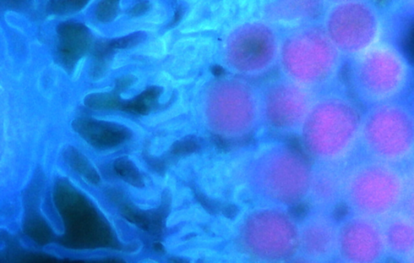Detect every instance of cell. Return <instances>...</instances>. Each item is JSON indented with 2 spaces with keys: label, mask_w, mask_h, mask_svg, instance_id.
Masks as SVG:
<instances>
[{
  "label": "cell",
  "mask_w": 414,
  "mask_h": 263,
  "mask_svg": "<svg viewBox=\"0 0 414 263\" xmlns=\"http://www.w3.org/2000/svg\"><path fill=\"white\" fill-rule=\"evenodd\" d=\"M363 112L350 94H318L299 131L303 152L314 164L346 167L359 149Z\"/></svg>",
  "instance_id": "1"
},
{
  "label": "cell",
  "mask_w": 414,
  "mask_h": 263,
  "mask_svg": "<svg viewBox=\"0 0 414 263\" xmlns=\"http://www.w3.org/2000/svg\"><path fill=\"white\" fill-rule=\"evenodd\" d=\"M313 163L303 152L282 141L256 150L245 168L244 187L255 205L291 208L306 205Z\"/></svg>",
  "instance_id": "2"
},
{
  "label": "cell",
  "mask_w": 414,
  "mask_h": 263,
  "mask_svg": "<svg viewBox=\"0 0 414 263\" xmlns=\"http://www.w3.org/2000/svg\"><path fill=\"white\" fill-rule=\"evenodd\" d=\"M199 114L201 126L216 139L251 138L263 126L259 87L233 75L215 77L201 91Z\"/></svg>",
  "instance_id": "3"
},
{
  "label": "cell",
  "mask_w": 414,
  "mask_h": 263,
  "mask_svg": "<svg viewBox=\"0 0 414 263\" xmlns=\"http://www.w3.org/2000/svg\"><path fill=\"white\" fill-rule=\"evenodd\" d=\"M344 57L320 23L307 22L282 36L279 65L281 74L305 89L318 93L337 80Z\"/></svg>",
  "instance_id": "4"
},
{
  "label": "cell",
  "mask_w": 414,
  "mask_h": 263,
  "mask_svg": "<svg viewBox=\"0 0 414 263\" xmlns=\"http://www.w3.org/2000/svg\"><path fill=\"white\" fill-rule=\"evenodd\" d=\"M234 240L239 251L254 261L296 260L299 219L289 208L253 205L239 217Z\"/></svg>",
  "instance_id": "5"
},
{
  "label": "cell",
  "mask_w": 414,
  "mask_h": 263,
  "mask_svg": "<svg viewBox=\"0 0 414 263\" xmlns=\"http://www.w3.org/2000/svg\"><path fill=\"white\" fill-rule=\"evenodd\" d=\"M349 62V94L367 108L396 101L410 83L412 65L394 43L382 40Z\"/></svg>",
  "instance_id": "6"
},
{
  "label": "cell",
  "mask_w": 414,
  "mask_h": 263,
  "mask_svg": "<svg viewBox=\"0 0 414 263\" xmlns=\"http://www.w3.org/2000/svg\"><path fill=\"white\" fill-rule=\"evenodd\" d=\"M405 191L401 167L365 158L346 168L344 205L349 212L382 221L401 210Z\"/></svg>",
  "instance_id": "7"
},
{
  "label": "cell",
  "mask_w": 414,
  "mask_h": 263,
  "mask_svg": "<svg viewBox=\"0 0 414 263\" xmlns=\"http://www.w3.org/2000/svg\"><path fill=\"white\" fill-rule=\"evenodd\" d=\"M359 149L366 158L404 168L414 161V113L399 101L363 112Z\"/></svg>",
  "instance_id": "8"
},
{
  "label": "cell",
  "mask_w": 414,
  "mask_h": 263,
  "mask_svg": "<svg viewBox=\"0 0 414 263\" xmlns=\"http://www.w3.org/2000/svg\"><path fill=\"white\" fill-rule=\"evenodd\" d=\"M282 36L268 20L238 22L223 37L220 64L230 75L244 79L268 74L279 63Z\"/></svg>",
  "instance_id": "9"
},
{
  "label": "cell",
  "mask_w": 414,
  "mask_h": 263,
  "mask_svg": "<svg viewBox=\"0 0 414 263\" xmlns=\"http://www.w3.org/2000/svg\"><path fill=\"white\" fill-rule=\"evenodd\" d=\"M326 34L348 60L382 41L384 18L378 5L366 0L332 3L320 22Z\"/></svg>",
  "instance_id": "10"
},
{
  "label": "cell",
  "mask_w": 414,
  "mask_h": 263,
  "mask_svg": "<svg viewBox=\"0 0 414 263\" xmlns=\"http://www.w3.org/2000/svg\"><path fill=\"white\" fill-rule=\"evenodd\" d=\"M261 124L272 134L299 135L317 92L277 76L259 86Z\"/></svg>",
  "instance_id": "11"
},
{
  "label": "cell",
  "mask_w": 414,
  "mask_h": 263,
  "mask_svg": "<svg viewBox=\"0 0 414 263\" xmlns=\"http://www.w3.org/2000/svg\"><path fill=\"white\" fill-rule=\"evenodd\" d=\"M388 259L380 221L351 212L339 221V261L377 263Z\"/></svg>",
  "instance_id": "12"
},
{
  "label": "cell",
  "mask_w": 414,
  "mask_h": 263,
  "mask_svg": "<svg viewBox=\"0 0 414 263\" xmlns=\"http://www.w3.org/2000/svg\"><path fill=\"white\" fill-rule=\"evenodd\" d=\"M339 226L334 213L308 210L299 219L297 259L310 262L339 261Z\"/></svg>",
  "instance_id": "13"
},
{
  "label": "cell",
  "mask_w": 414,
  "mask_h": 263,
  "mask_svg": "<svg viewBox=\"0 0 414 263\" xmlns=\"http://www.w3.org/2000/svg\"><path fill=\"white\" fill-rule=\"evenodd\" d=\"M346 167L314 164L306 205L308 210L334 213L344 205Z\"/></svg>",
  "instance_id": "14"
},
{
  "label": "cell",
  "mask_w": 414,
  "mask_h": 263,
  "mask_svg": "<svg viewBox=\"0 0 414 263\" xmlns=\"http://www.w3.org/2000/svg\"><path fill=\"white\" fill-rule=\"evenodd\" d=\"M389 259L410 262L414 257V221L400 210L380 221Z\"/></svg>",
  "instance_id": "15"
},
{
  "label": "cell",
  "mask_w": 414,
  "mask_h": 263,
  "mask_svg": "<svg viewBox=\"0 0 414 263\" xmlns=\"http://www.w3.org/2000/svg\"><path fill=\"white\" fill-rule=\"evenodd\" d=\"M72 126L82 139L99 150L112 149L132 136V130L123 124L92 118L75 119Z\"/></svg>",
  "instance_id": "16"
},
{
  "label": "cell",
  "mask_w": 414,
  "mask_h": 263,
  "mask_svg": "<svg viewBox=\"0 0 414 263\" xmlns=\"http://www.w3.org/2000/svg\"><path fill=\"white\" fill-rule=\"evenodd\" d=\"M58 57L68 71H73L92 43V34L86 25L76 21H65L57 26Z\"/></svg>",
  "instance_id": "17"
},
{
  "label": "cell",
  "mask_w": 414,
  "mask_h": 263,
  "mask_svg": "<svg viewBox=\"0 0 414 263\" xmlns=\"http://www.w3.org/2000/svg\"><path fill=\"white\" fill-rule=\"evenodd\" d=\"M162 92L161 87L151 86L133 100L123 101L121 110L137 115H148L157 106Z\"/></svg>",
  "instance_id": "18"
},
{
  "label": "cell",
  "mask_w": 414,
  "mask_h": 263,
  "mask_svg": "<svg viewBox=\"0 0 414 263\" xmlns=\"http://www.w3.org/2000/svg\"><path fill=\"white\" fill-rule=\"evenodd\" d=\"M63 155L68 165L81 175L82 178L92 184H100V174L83 153L75 147L69 146L64 150Z\"/></svg>",
  "instance_id": "19"
},
{
  "label": "cell",
  "mask_w": 414,
  "mask_h": 263,
  "mask_svg": "<svg viewBox=\"0 0 414 263\" xmlns=\"http://www.w3.org/2000/svg\"><path fill=\"white\" fill-rule=\"evenodd\" d=\"M114 51L115 49L112 48L111 40H104L96 43L94 53V63H92L90 72L92 79L98 80L105 75Z\"/></svg>",
  "instance_id": "20"
},
{
  "label": "cell",
  "mask_w": 414,
  "mask_h": 263,
  "mask_svg": "<svg viewBox=\"0 0 414 263\" xmlns=\"http://www.w3.org/2000/svg\"><path fill=\"white\" fill-rule=\"evenodd\" d=\"M114 171L125 182L134 186L135 188L144 187V180L139 169L128 158L122 157L113 163Z\"/></svg>",
  "instance_id": "21"
},
{
  "label": "cell",
  "mask_w": 414,
  "mask_h": 263,
  "mask_svg": "<svg viewBox=\"0 0 414 263\" xmlns=\"http://www.w3.org/2000/svg\"><path fill=\"white\" fill-rule=\"evenodd\" d=\"M84 103L87 107L94 110H108V109H120L123 101L120 94L115 91L112 92H101L90 94L84 98Z\"/></svg>",
  "instance_id": "22"
},
{
  "label": "cell",
  "mask_w": 414,
  "mask_h": 263,
  "mask_svg": "<svg viewBox=\"0 0 414 263\" xmlns=\"http://www.w3.org/2000/svg\"><path fill=\"white\" fill-rule=\"evenodd\" d=\"M402 169L405 175L406 191L401 210L414 221V161Z\"/></svg>",
  "instance_id": "23"
},
{
  "label": "cell",
  "mask_w": 414,
  "mask_h": 263,
  "mask_svg": "<svg viewBox=\"0 0 414 263\" xmlns=\"http://www.w3.org/2000/svg\"><path fill=\"white\" fill-rule=\"evenodd\" d=\"M89 1L84 0H56L48 4V10L53 14L66 15L80 12Z\"/></svg>",
  "instance_id": "24"
},
{
  "label": "cell",
  "mask_w": 414,
  "mask_h": 263,
  "mask_svg": "<svg viewBox=\"0 0 414 263\" xmlns=\"http://www.w3.org/2000/svg\"><path fill=\"white\" fill-rule=\"evenodd\" d=\"M120 11V3L116 0H106L98 4L96 16L101 23L108 24L116 19Z\"/></svg>",
  "instance_id": "25"
},
{
  "label": "cell",
  "mask_w": 414,
  "mask_h": 263,
  "mask_svg": "<svg viewBox=\"0 0 414 263\" xmlns=\"http://www.w3.org/2000/svg\"><path fill=\"white\" fill-rule=\"evenodd\" d=\"M148 34L144 31L133 32L132 34L111 40V45L113 49H125L137 46L143 43Z\"/></svg>",
  "instance_id": "26"
},
{
  "label": "cell",
  "mask_w": 414,
  "mask_h": 263,
  "mask_svg": "<svg viewBox=\"0 0 414 263\" xmlns=\"http://www.w3.org/2000/svg\"><path fill=\"white\" fill-rule=\"evenodd\" d=\"M136 82H137V78L133 75L120 77L115 80V86H114L113 91H115L118 94H121L123 91L133 86Z\"/></svg>",
  "instance_id": "27"
},
{
  "label": "cell",
  "mask_w": 414,
  "mask_h": 263,
  "mask_svg": "<svg viewBox=\"0 0 414 263\" xmlns=\"http://www.w3.org/2000/svg\"><path fill=\"white\" fill-rule=\"evenodd\" d=\"M151 8V4L149 2H140L135 4L132 8L129 10L128 14L132 18H139L149 12Z\"/></svg>",
  "instance_id": "28"
},
{
  "label": "cell",
  "mask_w": 414,
  "mask_h": 263,
  "mask_svg": "<svg viewBox=\"0 0 414 263\" xmlns=\"http://www.w3.org/2000/svg\"><path fill=\"white\" fill-rule=\"evenodd\" d=\"M411 108H412V110H413V112L414 113V102H413V106Z\"/></svg>",
  "instance_id": "29"
},
{
  "label": "cell",
  "mask_w": 414,
  "mask_h": 263,
  "mask_svg": "<svg viewBox=\"0 0 414 263\" xmlns=\"http://www.w3.org/2000/svg\"><path fill=\"white\" fill-rule=\"evenodd\" d=\"M414 262V257H413V259L411 260V262Z\"/></svg>",
  "instance_id": "30"
}]
</instances>
